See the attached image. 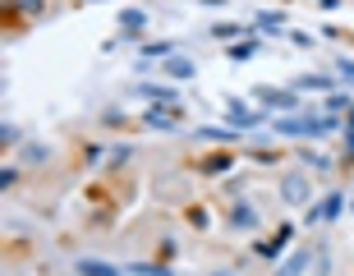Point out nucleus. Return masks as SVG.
<instances>
[{
	"label": "nucleus",
	"instance_id": "nucleus-4",
	"mask_svg": "<svg viewBox=\"0 0 354 276\" xmlns=\"http://www.w3.org/2000/svg\"><path fill=\"white\" fill-rule=\"evenodd\" d=\"M341 208H345V194H341V189H331L317 208H308V226H313V221H336V217H341Z\"/></svg>",
	"mask_w": 354,
	"mask_h": 276
},
{
	"label": "nucleus",
	"instance_id": "nucleus-9",
	"mask_svg": "<svg viewBox=\"0 0 354 276\" xmlns=\"http://www.w3.org/2000/svg\"><path fill=\"white\" fill-rule=\"evenodd\" d=\"M143 125H147V129H161V134H180V120H175L171 111H161V106H152V111H147Z\"/></svg>",
	"mask_w": 354,
	"mask_h": 276
},
{
	"label": "nucleus",
	"instance_id": "nucleus-22",
	"mask_svg": "<svg viewBox=\"0 0 354 276\" xmlns=\"http://www.w3.org/2000/svg\"><path fill=\"white\" fill-rule=\"evenodd\" d=\"M322 106H327V116H341V111H350V97H345V92H331V97H327V102H322Z\"/></svg>",
	"mask_w": 354,
	"mask_h": 276
},
{
	"label": "nucleus",
	"instance_id": "nucleus-13",
	"mask_svg": "<svg viewBox=\"0 0 354 276\" xmlns=\"http://www.w3.org/2000/svg\"><path fill=\"white\" fill-rule=\"evenodd\" d=\"M79 276H129V272H124V267H111V263H97V258H83Z\"/></svg>",
	"mask_w": 354,
	"mask_h": 276
},
{
	"label": "nucleus",
	"instance_id": "nucleus-21",
	"mask_svg": "<svg viewBox=\"0 0 354 276\" xmlns=\"http://www.w3.org/2000/svg\"><path fill=\"white\" fill-rule=\"evenodd\" d=\"M299 157H304V166H308V171H317V175H322V171H331V161L322 157V152H308V147H304Z\"/></svg>",
	"mask_w": 354,
	"mask_h": 276
},
{
	"label": "nucleus",
	"instance_id": "nucleus-16",
	"mask_svg": "<svg viewBox=\"0 0 354 276\" xmlns=\"http://www.w3.org/2000/svg\"><path fill=\"white\" fill-rule=\"evenodd\" d=\"M281 24H286V14H281V10H263L258 19H253V28H258V33H272V37L281 33Z\"/></svg>",
	"mask_w": 354,
	"mask_h": 276
},
{
	"label": "nucleus",
	"instance_id": "nucleus-2",
	"mask_svg": "<svg viewBox=\"0 0 354 276\" xmlns=\"http://www.w3.org/2000/svg\"><path fill=\"white\" fill-rule=\"evenodd\" d=\"M253 97L267 106V111H281V116H299V111H308V102H299V92L295 88H253Z\"/></svg>",
	"mask_w": 354,
	"mask_h": 276
},
{
	"label": "nucleus",
	"instance_id": "nucleus-10",
	"mask_svg": "<svg viewBox=\"0 0 354 276\" xmlns=\"http://www.w3.org/2000/svg\"><path fill=\"white\" fill-rule=\"evenodd\" d=\"M258 221H263V217H258V208H249V203H235V208H230V230H253Z\"/></svg>",
	"mask_w": 354,
	"mask_h": 276
},
{
	"label": "nucleus",
	"instance_id": "nucleus-24",
	"mask_svg": "<svg viewBox=\"0 0 354 276\" xmlns=\"http://www.w3.org/2000/svg\"><path fill=\"white\" fill-rule=\"evenodd\" d=\"M189 226H194V230H207V212H203V208H189Z\"/></svg>",
	"mask_w": 354,
	"mask_h": 276
},
{
	"label": "nucleus",
	"instance_id": "nucleus-14",
	"mask_svg": "<svg viewBox=\"0 0 354 276\" xmlns=\"http://www.w3.org/2000/svg\"><path fill=\"white\" fill-rule=\"evenodd\" d=\"M308 258H313V249H299L295 258L281 263V272H276V276H304V272H308Z\"/></svg>",
	"mask_w": 354,
	"mask_h": 276
},
{
	"label": "nucleus",
	"instance_id": "nucleus-12",
	"mask_svg": "<svg viewBox=\"0 0 354 276\" xmlns=\"http://www.w3.org/2000/svg\"><path fill=\"white\" fill-rule=\"evenodd\" d=\"M253 28H244V24H212V37L216 42H244Z\"/></svg>",
	"mask_w": 354,
	"mask_h": 276
},
{
	"label": "nucleus",
	"instance_id": "nucleus-11",
	"mask_svg": "<svg viewBox=\"0 0 354 276\" xmlns=\"http://www.w3.org/2000/svg\"><path fill=\"white\" fill-rule=\"evenodd\" d=\"M143 24H147V14L143 10H124L120 14V37H143Z\"/></svg>",
	"mask_w": 354,
	"mask_h": 276
},
{
	"label": "nucleus",
	"instance_id": "nucleus-30",
	"mask_svg": "<svg viewBox=\"0 0 354 276\" xmlns=\"http://www.w3.org/2000/svg\"><path fill=\"white\" fill-rule=\"evenodd\" d=\"M345 157H354V129H345Z\"/></svg>",
	"mask_w": 354,
	"mask_h": 276
},
{
	"label": "nucleus",
	"instance_id": "nucleus-31",
	"mask_svg": "<svg viewBox=\"0 0 354 276\" xmlns=\"http://www.w3.org/2000/svg\"><path fill=\"white\" fill-rule=\"evenodd\" d=\"M203 5H225V0H203Z\"/></svg>",
	"mask_w": 354,
	"mask_h": 276
},
{
	"label": "nucleus",
	"instance_id": "nucleus-7",
	"mask_svg": "<svg viewBox=\"0 0 354 276\" xmlns=\"http://www.w3.org/2000/svg\"><path fill=\"white\" fill-rule=\"evenodd\" d=\"M133 92H143V97H157V102L166 106V111H180V92L166 88V83H138Z\"/></svg>",
	"mask_w": 354,
	"mask_h": 276
},
{
	"label": "nucleus",
	"instance_id": "nucleus-33",
	"mask_svg": "<svg viewBox=\"0 0 354 276\" xmlns=\"http://www.w3.org/2000/svg\"><path fill=\"white\" fill-rule=\"evenodd\" d=\"M83 5H97V0H83Z\"/></svg>",
	"mask_w": 354,
	"mask_h": 276
},
{
	"label": "nucleus",
	"instance_id": "nucleus-17",
	"mask_svg": "<svg viewBox=\"0 0 354 276\" xmlns=\"http://www.w3.org/2000/svg\"><path fill=\"white\" fill-rule=\"evenodd\" d=\"M327 88H331L327 74H299L295 79V92H327Z\"/></svg>",
	"mask_w": 354,
	"mask_h": 276
},
{
	"label": "nucleus",
	"instance_id": "nucleus-6",
	"mask_svg": "<svg viewBox=\"0 0 354 276\" xmlns=\"http://www.w3.org/2000/svg\"><path fill=\"white\" fill-rule=\"evenodd\" d=\"M161 74H166V79H175V83H189V79H198V65L189 60V55H171V60L161 65Z\"/></svg>",
	"mask_w": 354,
	"mask_h": 276
},
{
	"label": "nucleus",
	"instance_id": "nucleus-19",
	"mask_svg": "<svg viewBox=\"0 0 354 276\" xmlns=\"http://www.w3.org/2000/svg\"><path fill=\"white\" fill-rule=\"evenodd\" d=\"M129 276H175L171 267H161V263H133V267H124Z\"/></svg>",
	"mask_w": 354,
	"mask_h": 276
},
{
	"label": "nucleus",
	"instance_id": "nucleus-32",
	"mask_svg": "<svg viewBox=\"0 0 354 276\" xmlns=\"http://www.w3.org/2000/svg\"><path fill=\"white\" fill-rule=\"evenodd\" d=\"M212 276H230V272H212Z\"/></svg>",
	"mask_w": 354,
	"mask_h": 276
},
{
	"label": "nucleus",
	"instance_id": "nucleus-25",
	"mask_svg": "<svg viewBox=\"0 0 354 276\" xmlns=\"http://www.w3.org/2000/svg\"><path fill=\"white\" fill-rule=\"evenodd\" d=\"M336 74H341V79L354 88V60H336Z\"/></svg>",
	"mask_w": 354,
	"mask_h": 276
},
{
	"label": "nucleus",
	"instance_id": "nucleus-29",
	"mask_svg": "<svg viewBox=\"0 0 354 276\" xmlns=\"http://www.w3.org/2000/svg\"><path fill=\"white\" fill-rule=\"evenodd\" d=\"M14 5H19V10H28V14H37V10H41V0H14Z\"/></svg>",
	"mask_w": 354,
	"mask_h": 276
},
{
	"label": "nucleus",
	"instance_id": "nucleus-3",
	"mask_svg": "<svg viewBox=\"0 0 354 276\" xmlns=\"http://www.w3.org/2000/svg\"><path fill=\"white\" fill-rule=\"evenodd\" d=\"M225 120H230V129H258L263 116L249 111V102H239V97H225Z\"/></svg>",
	"mask_w": 354,
	"mask_h": 276
},
{
	"label": "nucleus",
	"instance_id": "nucleus-26",
	"mask_svg": "<svg viewBox=\"0 0 354 276\" xmlns=\"http://www.w3.org/2000/svg\"><path fill=\"white\" fill-rule=\"evenodd\" d=\"M24 157H28V161H46V147H41V143H28Z\"/></svg>",
	"mask_w": 354,
	"mask_h": 276
},
{
	"label": "nucleus",
	"instance_id": "nucleus-20",
	"mask_svg": "<svg viewBox=\"0 0 354 276\" xmlns=\"http://www.w3.org/2000/svg\"><path fill=\"white\" fill-rule=\"evenodd\" d=\"M253 51H258V42H230V65H235V60H253Z\"/></svg>",
	"mask_w": 354,
	"mask_h": 276
},
{
	"label": "nucleus",
	"instance_id": "nucleus-5",
	"mask_svg": "<svg viewBox=\"0 0 354 276\" xmlns=\"http://www.w3.org/2000/svg\"><path fill=\"white\" fill-rule=\"evenodd\" d=\"M281 198L290 208H304L308 203V175H281Z\"/></svg>",
	"mask_w": 354,
	"mask_h": 276
},
{
	"label": "nucleus",
	"instance_id": "nucleus-18",
	"mask_svg": "<svg viewBox=\"0 0 354 276\" xmlns=\"http://www.w3.org/2000/svg\"><path fill=\"white\" fill-rule=\"evenodd\" d=\"M230 166H235V161L225 157V152H212V157L198 161V171H203V175H221V171H230Z\"/></svg>",
	"mask_w": 354,
	"mask_h": 276
},
{
	"label": "nucleus",
	"instance_id": "nucleus-1",
	"mask_svg": "<svg viewBox=\"0 0 354 276\" xmlns=\"http://www.w3.org/2000/svg\"><path fill=\"white\" fill-rule=\"evenodd\" d=\"M276 134H304V138H327V134L341 129V120L336 116H308V111H299V116H281L272 120Z\"/></svg>",
	"mask_w": 354,
	"mask_h": 276
},
{
	"label": "nucleus",
	"instance_id": "nucleus-8",
	"mask_svg": "<svg viewBox=\"0 0 354 276\" xmlns=\"http://www.w3.org/2000/svg\"><path fill=\"white\" fill-rule=\"evenodd\" d=\"M286 239H290V226H281V230H276V239L253 244V253H258V258H267V263H276V258H281V249H286Z\"/></svg>",
	"mask_w": 354,
	"mask_h": 276
},
{
	"label": "nucleus",
	"instance_id": "nucleus-27",
	"mask_svg": "<svg viewBox=\"0 0 354 276\" xmlns=\"http://www.w3.org/2000/svg\"><path fill=\"white\" fill-rule=\"evenodd\" d=\"M14 184H19V171H14V166H5V171H0V189H14Z\"/></svg>",
	"mask_w": 354,
	"mask_h": 276
},
{
	"label": "nucleus",
	"instance_id": "nucleus-28",
	"mask_svg": "<svg viewBox=\"0 0 354 276\" xmlns=\"http://www.w3.org/2000/svg\"><path fill=\"white\" fill-rule=\"evenodd\" d=\"M0 138H5V143H24V134L14 129V125H5V129H0Z\"/></svg>",
	"mask_w": 354,
	"mask_h": 276
},
{
	"label": "nucleus",
	"instance_id": "nucleus-23",
	"mask_svg": "<svg viewBox=\"0 0 354 276\" xmlns=\"http://www.w3.org/2000/svg\"><path fill=\"white\" fill-rule=\"evenodd\" d=\"M198 138H212V143H235V129H198Z\"/></svg>",
	"mask_w": 354,
	"mask_h": 276
},
{
	"label": "nucleus",
	"instance_id": "nucleus-15",
	"mask_svg": "<svg viewBox=\"0 0 354 276\" xmlns=\"http://www.w3.org/2000/svg\"><path fill=\"white\" fill-rule=\"evenodd\" d=\"M171 55H175V42H143L138 60H171Z\"/></svg>",
	"mask_w": 354,
	"mask_h": 276
}]
</instances>
